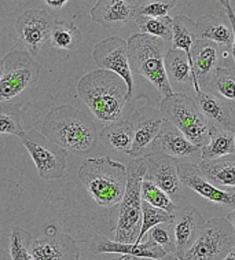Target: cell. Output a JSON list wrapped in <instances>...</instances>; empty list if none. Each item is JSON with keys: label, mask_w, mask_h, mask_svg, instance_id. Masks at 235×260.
<instances>
[{"label": "cell", "mask_w": 235, "mask_h": 260, "mask_svg": "<svg viewBox=\"0 0 235 260\" xmlns=\"http://www.w3.org/2000/svg\"><path fill=\"white\" fill-rule=\"evenodd\" d=\"M42 134L79 156L91 153L98 142V131L91 118L71 105L52 108L44 117Z\"/></svg>", "instance_id": "cell-1"}, {"label": "cell", "mask_w": 235, "mask_h": 260, "mask_svg": "<svg viewBox=\"0 0 235 260\" xmlns=\"http://www.w3.org/2000/svg\"><path fill=\"white\" fill-rule=\"evenodd\" d=\"M77 95L95 117L106 124L120 120L128 102L125 81L106 69H96L83 76L77 84Z\"/></svg>", "instance_id": "cell-2"}, {"label": "cell", "mask_w": 235, "mask_h": 260, "mask_svg": "<svg viewBox=\"0 0 235 260\" xmlns=\"http://www.w3.org/2000/svg\"><path fill=\"white\" fill-rule=\"evenodd\" d=\"M77 176L85 190L100 207L120 204L127 187V167L109 156L88 157L81 162Z\"/></svg>", "instance_id": "cell-3"}, {"label": "cell", "mask_w": 235, "mask_h": 260, "mask_svg": "<svg viewBox=\"0 0 235 260\" xmlns=\"http://www.w3.org/2000/svg\"><path fill=\"white\" fill-rule=\"evenodd\" d=\"M128 61L132 73L143 76L164 96L174 94L165 71L164 40L146 34H135L127 40Z\"/></svg>", "instance_id": "cell-4"}, {"label": "cell", "mask_w": 235, "mask_h": 260, "mask_svg": "<svg viewBox=\"0 0 235 260\" xmlns=\"http://www.w3.org/2000/svg\"><path fill=\"white\" fill-rule=\"evenodd\" d=\"M146 174L143 157L128 162L127 187L120 201L117 226L114 229V241L137 242L142 226V180Z\"/></svg>", "instance_id": "cell-5"}, {"label": "cell", "mask_w": 235, "mask_h": 260, "mask_svg": "<svg viewBox=\"0 0 235 260\" xmlns=\"http://www.w3.org/2000/svg\"><path fill=\"white\" fill-rule=\"evenodd\" d=\"M160 112L164 120L174 124L195 146L203 147L207 145L209 123L193 98L182 92H174L161 101Z\"/></svg>", "instance_id": "cell-6"}, {"label": "cell", "mask_w": 235, "mask_h": 260, "mask_svg": "<svg viewBox=\"0 0 235 260\" xmlns=\"http://www.w3.org/2000/svg\"><path fill=\"white\" fill-rule=\"evenodd\" d=\"M40 65L25 50H13L3 58V75L0 77V102L10 101L36 83Z\"/></svg>", "instance_id": "cell-7"}, {"label": "cell", "mask_w": 235, "mask_h": 260, "mask_svg": "<svg viewBox=\"0 0 235 260\" xmlns=\"http://www.w3.org/2000/svg\"><path fill=\"white\" fill-rule=\"evenodd\" d=\"M235 242V232L226 218L205 222L183 260H223Z\"/></svg>", "instance_id": "cell-8"}, {"label": "cell", "mask_w": 235, "mask_h": 260, "mask_svg": "<svg viewBox=\"0 0 235 260\" xmlns=\"http://www.w3.org/2000/svg\"><path fill=\"white\" fill-rule=\"evenodd\" d=\"M21 141L35 162L40 179H61L66 170L65 149L58 146L57 143L50 141L36 129L22 134Z\"/></svg>", "instance_id": "cell-9"}, {"label": "cell", "mask_w": 235, "mask_h": 260, "mask_svg": "<svg viewBox=\"0 0 235 260\" xmlns=\"http://www.w3.org/2000/svg\"><path fill=\"white\" fill-rule=\"evenodd\" d=\"M96 67L99 69H106L120 76L125 81L128 90V101L132 98L133 92V77L128 61V44L125 40L117 36H110L98 43L92 50Z\"/></svg>", "instance_id": "cell-10"}, {"label": "cell", "mask_w": 235, "mask_h": 260, "mask_svg": "<svg viewBox=\"0 0 235 260\" xmlns=\"http://www.w3.org/2000/svg\"><path fill=\"white\" fill-rule=\"evenodd\" d=\"M55 19L47 11L32 9L19 15L15 22L18 42L24 46L30 55H38L43 44L50 39L52 24Z\"/></svg>", "instance_id": "cell-11"}, {"label": "cell", "mask_w": 235, "mask_h": 260, "mask_svg": "<svg viewBox=\"0 0 235 260\" xmlns=\"http://www.w3.org/2000/svg\"><path fill=\"white\" fill-rule=\"evenodd\" d=\"M178 168L182 185L199 194L208 201L228 208H235V187H221L215 185L195 164L179 162Z\"/></svg>", "instance_id": "cell-12"}, {"label": "cell", "mask_w": 235, "mask_h": 260, "mask_svg": "<svg viewBox=\"0 0 235 260\" xmlns=\"http://www.w3.org/2000/svg\"><path fill=\"white\" fill-rule=\"evenodd\" d=\"M143 160L146 164L145 179L164 190L174 203L180 200L182 182L179 178V161L160 153H147L143 156Z\"/></svg>", "instance_id": "cell-13"}, {"label": "cell", "mask_w": 235, "mask_h": 260, "mask_svg": "<svg viewBox=\"0 0 235 260\" xmlns=\"http://www.w3.org/2000/svg\"><path fill=\"white\" fill-rule=\"evenodd\" d=\"M131 124L133 128V143L129 156H145L150 150V146L155 137L160 133L164 117L160 110L154 108H141L131 116Z\"/></svg>", "instance_id": "cell-14"}, {"label": "cell", "mask_w": 235, "mask_h": 260, "mask_svg": "<svg viewBox=\"0 0 235 260\" xmlns=\"http://www.w3.org/2000/svg\"><path fill=\"white\" fill-rule=\"evenodd\" d=\"M29 252L33 260H80L75 240L61 232L30 241Z\"/></svg>", "instance_id": "cell-15"}, {"label": "cell", "mask_w": 235, "mask_h": 260, "mask_svg": "<svg viewBox=\"0 0 235 260\" xmlns=\"http://www.w3.org/2000/svg\"><path fill=\"white\" fill-rule=\"evenodd\" d=\"M219 48L217 44L209 40L198 39L191 47V69L194 73L193 88L195 92L201 91V85L209 87L216 76Z\"/></svg>", "instance_id": "cell-16"}, {"label": "cell", "mask_w": 235, "mask_h": 260, "mask_svg": "<svg viewBox=\"0 0 235 260\" xmlns=\"http://www.w3.org/2000/svg\"><path fill=\"white\" fill-rule=\"evenodd\" d=\"M149 153L166 154L179 160V158H190V157L201 154V147L190 142L187 138L184 137V134L179 131L174 124L164 120L160 133L151 143Z\"/></svg>", "instance_id": "cell-17"}, {"label": "cell", "mask_w": 235, "mask_h": 260, "mask_svg": "<svg viewBox=\"0 0 235 260\" xmlns=\"http://www.w3.org/2000/svg\"><path fill=\"white\" fill-rule=\"evenodd\" d=\"M205 224L203 215L195 207H184L175 213L172 229H174L175 246L179 259L183 260L184 253L191 248L198 234Z\"/></svg>", "instance_id": "cell-18"}, {"label": "cell", "mask_w": 235, "mask_h": 260, "mask_svg": "<svg viewBox=\"0 0 235 260\" xmlns=\"http://www.w3.org/2000/svg\"><path fill=\"white\" fill-rule=\"evenodd\" d=\"M89 251L94 255L100 253H117V255H132L139 259H160L166 255V252L151 240L145 242H118L110 241L105 236L96 234L89 241Z\"/></svg>", "instance_id": "cell-19"}, {"label": "cell", "mask_w": 235, "mask_h": 260, "mask_svg": "<svg viewBox=\"0 0 235 260\" xmlns=\"http://www.w3.org/2000/svg\"><path fill=\"white\" fill-rule=\"evenodd\" d=\"M195 94L198 109L201 110L209 125L235 133V108L228 101L208 91L201 90Z\"/></svg>", "instance_id": "cell-20"}, {"label": "cell", "mask_w": 235, "mask_h": 260, "mask_svg": "<svg viewBox=\"0 0 235 260\" xmlns=\"http://www.w3.org/2000/svg\"><path fill=\"white\" fill-rule=\"evenodd\" d=\"M89 15L94 22L104 28L125 25L133 18V6L125 0H98Z\"/></svg>", "instance_id": "cell-21"}, {"label": "cell", "mask_w": 235, "mask_h": 260, "mask_svg": "<svg viewBox=\"0 0 235 260\" xmlns=\"http://www.w3.org/2000/svg\"><path fill=\"white\" fill-rule=\"evenodd\" d=\"M98 138L108 150L129 154L133 143V128L131 121L117 120L114 123L108 124L98 134Z\"/></svg>", "instance_id": "cell-22"}, {"label": "cell", "mask_w": 235, "mask_h": 260, "mask_svg": "<svg viewBox=\"0 0 235 260\" xmlns=\"http://www.w3.org/2000/svg\"><path fill=\"white\" fill-rule=\"evenodd\" d=\"M198 167L215 185L235 187V154H227L215 160H203Z\"/></svg>", "instance_id": "cell-23"}, {"label": "cell", "mask_w": 235, "mask_h": 260, "mask_svg": "<svg viewBox=\"0 0 235 260\" xmlns=\"http://www.w3.org/2000/svg\"><path fill=\"white\" fill-rule=\"evenodd\" d=\"M197 29L199 39L231 48L232 39H234L232 29H231V25L227 24L220 17L211 14L204 15L197 21Z\"/></svg>", "instance_id": "cell-24"}, {"label": "cell", "mask_w": 235, "mask_h": 260, "mask_svg": "<svg viewBox=\"0 0 235 260\" xmlns=\"http://www.w3.org/2000/svg\"><path fill=\"white\" fill-rule=\"evenodd\" d=\"M227 154H235L234 133L216 125H209V139L207 145L201 147V158L215 160Z\"/></svg>", "instance_id": "cell-25"}, {"label": "cell", "mask_w": 235, "mask_h": 260, "mask_svg": "<svg viewBox=\"0 0 235 260\" xmlns=\"http://www.w3.org/2000/svg\"><path fill=\"white\" fill-rule=\"evenodd\" d=\"M197 22L186 15H176L172 18V48H178L187 55L191 65V47L198 40Z\"/></svg>", "instance_id": "cell-26"}, {"label": "cell", "mask_w": 235, "mask_h": 260, "mask_svg": "<svg viewBox=\"0 0 235 260\" xmlns=\"http://www.w3.org/2000/svg\"><path fill=\"white\" fill-rule=\"evenodd\" d=\"M165 71L170 83L176 84H191L194 81V73L187 55L182 50L170 48L164 58Z\"/></svg>", "instance_id": "cell-27"}, {"label": "cell", "mask_w": 235, "mask_h": 260, "mask_svg": "<svg viewBox=\"0 0 235 260\" xmlns=\"http://www.w3.org/2000/svg\"><path fill=\"white\" fill-rule=\"evenodd\" d=\"M48 40L51 42L52 47L66 50V51H76L77 48H80L83 34L71 21L55 19Z\"/></svg>", "instance_id": "cell-28"}, {"label": "cell", "mask_w": 235, "mask_h": 260, "mask_svg": "<svg viewBox=\"0 0 235 260\" xmlns=\"http://www.w3.org/2000/svg\"><path fill=\"white\" fill-rule=\"evenodd\" d=\"M138 28L141 34L150 35L160 38L165 43L172 42V18L165 15L158 18H151V17H137L135 18Z\"/></svg>", "instance_id": "cell-29"}, {"label": "cell", "mask_w": 235, "mask_h": 260, "mask_svg": "<svg viewBox=\"0 0 235 260\" xmlns=\"http://www.w3.org/2000/svg\"><path fill=\"white\" fill-rule=\"evenodd\" d=\"M174 218L175 215H172V213L166 212L164 209L157 208V207L151 205L147 201L142 200V226L135 244H139V242L143 241V238L147 236L150 229L160 224V223H172Z\"/></svg>", "instance_id": "cell-30"}, {"label": "cell", "mask_w": 235, "mask_h": 260, "mask_svg": "<svg viewBox=\"0 0 235 260\" xmlns=\"http://www.w3.org/2000/svg\"><path fill=\"white\" fill-rule=\"evenodd\" d=\"M25 131L21 125V110L9 101L0 102V134L21 138Z\"/></svg>", "instance_id": "cell-31"}, {"label": "cell", "mask_w": 235, "mask_h": 260, "mask_svg": "<svg viewBox=\"0 0 235 260\" xmlns=\"http://www.w3.org/2000/svg\"><path fill=\"white\" fill-rule=\"evenodd\" d=\"M141 196L143 201H147L151 205H154L157 208H161L166 212L175 215L178 211L176 203H174L168 194L164 190L160 189L158 186H155L153 182L143 178L141 187Z\"/></svg>", "instance_id": "cell-32"}, {"label": "cell", "mask_w": 235, "mask_h": 260, "mask_svg": "<svg viewBox=\"0 0 235 260\" xmlns=\"http://www.w3.org/2000/svg\"><path fill=\"white\" fill-rule=\"evenodd\" d=\"M176 3L178 0H138L133 5V19L137 17H165Z\"/></svg>", "instance_id": "cell-33"}, {"label": "cell", "mask_w": 235, "mask_h": 260, "mask_svg": "<svg viewBox=\"0 0 235 260\" xmlns=\"http://www.w3.org/2000/svg\"><path fill=\"white\" fill-rule=\"evenodd\" d=\"M32 241L30 234L22 227L14 226L10 237V255L13 260H33L29 252V244Z\"/></svg>", "instance_id": "cell-34"}, {"label": "cell", "mask_w": 235, "mask_h": 260, "mask_svg": "<svg viewBox=\"0 0 235 260\" xmlns=\"http://www.w3.org/2000/svg\"><path fill=\"white\" fill-rule=\"evenodd\" d=\"M212 85L216 88L221 98L227 101H235V69L217 68L216 76Z\"/></svg>", "instance_id": "cell-35"}, {"label": "cell", "mask_w": 235, "mask_h": 260, "mask_svg": "<svg viewBox=\"0 0 235 260\" xmlns=\"http://www.w3.org/2000/svg\"><path fill=\"white\" fill-rule=\"evenodd\" d=\"M149 240L155 242L157 245H160L166 252V255L176 253L172 223H160V224L150 229L149 230Z\"/></svg>", "instance_id": "cell-36"}, {"label": "cell", "mask_w": 235, "mask_h": 260, "mask_svg": "<svg viewBox=\"0 0 235 260\" xmlns=\"http://www.w3.org/2000/svg\"><path fill=\"white\" fill-rule=\"evenodd\" d=\"M226 13L227 17H228V22L231 25V29H232V35H234V39H232V44H231V55H232V61H234L235 65V14L234 11H232V7H227Z\"/></svg>", "instance_id": "cell-37"}, {"label": "cell", "mask_w": 235, "mask_h": 260, "mask_svg": "<svg viewBox=\"0 0 235 260\" xmlns=\"http://www.w3.org/2000/svg\"><path fill=\"white\" fill-rule=\"evenodd\" d=\"M51 9H61L68 3V0H44Z\"/></svg>", "instance_id": "cell-38"}, {"label": "cell", "mask_w": 235, "mask_h": 260, "mask_svg": "<svg viewBox=\"0 0 235 260\" xmlns=\"http://www.w3.org/2000/svg\"><path fill=\"white\" fill-rule=\"evenodd\" d=\"M223 260H235V242L234 245L230 248V251L227 252V255L224 256V259Z\"/></svg>", "instance_id": "cell-39"}, {"label": "cell", "mask_w": 235, "mask_h": 260, "mask_svg": "<svg viewBox=\"0 0 235 260\" xmlns=\"http://www.w3.org/2000/svg\"><path fill=\"white\" fill-rule=\"evenodd\" d=\"M139 260H180L178 256L175 255V253H168V255H165L164 257H160V259H139Z\"/></svg>", "instance_id": "cell-40"}, {"label": "cell", "mask_w": 235, "mask_h": 260, "mask_svg": "<svg viewBox=\"0 0 235 260\" xmlns=\"http://www.w3.org/2000/svg\"><path fill=\"white\" fill-rule=\"evenodd\" d=\"M226 219L228 220V222H230V224L232 226V229H234V232H235V208H234V211H231V212L227 215Z\"/></svg>", "instance_id": "cell-41"}, {"label": "cell", "mask_w": 235, "mask_h": 260, "mask_svg": "<svg viewBox=\"0 0 235 260\" xmlns=\"http://www.w3.org/2000/svg\"><path fill=\"white\" fill-rule=\"evenodd\" d=\"M0 260H13L10 252H6L5 249H0Z\"/></svg>", "instance_id": "cell-42"}, {"label": "cell", "mask_w": 235, "mask_h": 260, "mask_svg": "<svg viewBox=\"0 0 235 260\" xmlns=\"http://www.w3.org/2000/svg\"><path fill=\"white\" fill-rule=\"evenodd\" d=\"M116 260H139V257H137V256H132V255H121L118 259Z\"/></svg>", "instance_id": "cell-43"}, {"label": "cell", "mask_w": 235, "mask_h": 260, "mask_svg": "<svg viewBox=\"0 0 235 260\" xmlns=\"http://www.w3.org/2000/svg\"><path fill=\"white\" fill-rule=\"evenodd\" d=\"M219 3H220L224 9H227V7H230L231 6V0H219Z\"/></svg>", "instance_id": "cell-44"}, {"label": "cell", "mask_w": 235, "mask_h": 260, "mask_svg": "<svg viewBox=\"0 0 235 260\" xmlns=\"http://www.w3.org/2000/svg\"><path fill=\"white\" fill-rule=\"evenodd\" d=\"M3 75V59H0V77Z\"/></svg>", "instance_id": "cell-45"}, {"label": "cell", "mask_w": 235, "mask_h": 260, "mask_svg": "<svg viewBox=\"0 0 235 260\" xmlns=\"http://www.w3.org/2000/svg\"><path fill=\"white\" fill-rule=\"evenodd\" d=\"M234 137H235V133H234Z\"/></svg>", "instance_id": "cell-46"}]
</instances>
